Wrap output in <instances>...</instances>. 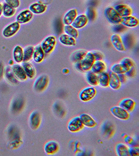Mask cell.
Listing matches in <instances>:
<instances>
[{"label":"cell","mask_w":139,"mask_h":156,"mask_svg":"<svg viewBox=\"0 0 139 156\" xmlns=\"http://www.w3.org/2000/svg\"><path fill=\"white\" fill-rule=\"evenodd\" d=\"M79 117L84 127L87 128H94L96 126L97 122L95 119H93L92 117L88 114L82 113Z\"/></svg>","instance_id":"cell-19"},{"label":"cell","mask_w":139,"mask_h":156,"mask_svg":"<svg viewBox=\"0 0 139 156\" xmlns=\"http://www.w3.org/2000/svg\"><path fill=\"white\" fill-rule=\"evenodd\" d=\"M98 85L101 87L107 88L109 87V74L106 71L98 75Z\"/></svg>","instance_id":"cell-27"},{"label":"cell","mask_w":139,"mask_h":156,"mask_svg":"<svg viewBox=\"0 0 139 156\" xmlns=\"http://www.w3.org/2000/svg\"><path fill=\"white\" fill-rule=\"evenodd\" d=\"M119 106L123 108V109H125L127 112H131L135 108L136 102L131 98H127L120 101Z\"/></svg>","instance_id":"cell-21"},{"label":"cell","mask_w":139,"mask_h":156,"mask_svg":"<svg viewBox=\"0 0 139 156\" xmlns=\"http://www.w3.org/2000/svg\"><path fill=\"white\" fill-rule=\"evenodd\" d=\"M2 15V4L0 3V17Z\"/></svg>","instance_id":"cell-44"},{"label":"cell","mask_w":139,"mask_h":156,"mask_svg":"<svg viewBox=\"0 0 139 156\" xmlns=\"http://www.w3.org/2000/svg\"><path fill=\"white\" fill-rule=\"evenodd\" d=\"M111 71L119 75L121 73H125L127 72V69L123 67V66L119 63L114 64L111 67Z\"/></svg>","instance_id":"cell-35"},{"label":"cell","mask_w":139,"mask_h":156,"mask_svg":"<svg viewBox=\"0 0 139 156\" xmlns=\"http://www.w3.org/2000/svg\"><path fill=\"white\" fill-rule=\"evenodd\" d=\"M49 84V78L47 75H42L40 76L36 79L34 83L33 88L34 90L40 93L44 91L47 88Z\"/></svg>","instance_id":"cell-4"},{"label":"cell","mask_w":139,"mask_h":156,"mask_svg":"<svg viewBox=\"0 0 139 156\" xmlns=\"http://www.w3.org/2000/svg\"><path fill=\"white\" fill-rule=\"evenodd\" d=\"M23 50L19 45L16 46L13 50V58L15 62L21 63L23 62Z\"/></svg>","instance_id":"cell-26"},{"label":"cell","mask_w":139,"mask_h":156,"mask_svg":"<svg viewBox=\"0 0 139 156\" xmlns=\"http://www.w3.org/2000/svg\"><path fill=\"white\" fill-rule=\"evenodd\" d=\"M59 40L60 41V44H62L63 46L69 47L76 46V39L65 33L60 35L59 37Z\"/></svg>","instance_id":"cell-22"},{"label":"cell","mask_w":139,"mask_h":156,"mask_svg":"<svg viewBox=\"0 0 139 156\" xmlns=\"http://www.w3.org/2000/svg\"><path fill=\"white\" fill-rule=\"evenodd\" d=\"M5 3L14 9H17L20 6V0H4Z\"/></svg>","instance_id":"cell-37"},{"label":"cell","mask_w":139,"mask_h":156,"mask_svg":"<svg viewBox=\"0 0 139 156\" xmlns=\"http://www.w3.org/2000/svg\"><path fill=\"white\" fill-rule=\"evenodd\" d=\"M109 74V87L113 90H118L121 86V83L118 77V75L114 72H110Z\"/></svg>","instance_id":"cell-17"},{"label":"cell","mask_w":139,"mask_h":156,"mask_svg":"<svg viewBox=\"0 0 139 156\" xmlns=\"http://www.w3.org/2000/svg\"><path fill=\"white\" fill-rule=\"evenodd\" d=\"M107 66L106 63L102 61H95L93 65L92 66L91 70L92 72H94L96 74L98 75L102 72L106 71Z\"/></svg>","instance_id":"cell-25"},{"label":"cell","mask_w":139,"mask_h":156,"mask_svg":"<svg viewBox=\"0 0 139 156\" xmlns=\"http://www.w3.org/2000/svg\"><path fill=\"white\" fill-rule=\"evenodd\" d=\"M16 10L15 9L4 3L2 5V15L6 18H11L14 16L16 13Z\"/></svg>","instance_id":"cell-32"},{"label":"cell","mask_w":139,"mask_h":156,"mask_svg":"<svg viewBox=\"0 0 139 156\" xmlns=\"http://www.w3.org/2000/svg\"><path fill=\"white\" fill-rule=\"evenodd\" d=\"M23 62H29L32 59L33 54L34 52V47L32 46H27L23 48Z\"/></svg>","instance_id":"cell-33"},{"label":"cell","mask_w":139,"mask_h":156,"mask_svg":"<svg viewBox=\"0 0 139 156\" xmlns=\"http://www.w3.org/2000/svg\"><path fill=\"white\" fill-rule=\"evenodd\" d=\"M34 14L29 10L25 9L18 14L16 16V22L21 24H26L30 22L33 19Z\"/></svg>","instance_id":"cell-9"},{"label":"cell","mask_w":139,"mask_h":156,"mask_svg":"<svg viewBox=\"0 0 139 156\" xmlns=\"http://www.w3.org/2000/svg\"><path fill=\"white\" fill-rule=\"evenodd\" d=\"M120 63L127 69V71L133 67H135V63L132 59L128 57H125L121 60Z\"/></svg>","instance_id":"cell-36"},{"label":"cell","mask_w":139,"mask_h":156,"mask_svg":"<svg viewBox=\"0 0 139 156\" xmlns=\"http://www.w3.org/2000/svg\"><path fill=\"white\" fill-rule=\"evenodd\" d=\"M20 27V24L16 21L7 25L2 31V34L3 37L5 38L12 37L19 32Z\"/></svg>","instance_id":"cell-7"},{"label":"cell","mask_w":139,"mask_h":156,"mask_svg":"<svg viewBox=\"0 0 139 156\" xmlns=\"http://www.w3.org/2000/svg\"><path fill=\"white\" fill-rule=\"evenodd\" d=\"M116 154L119 156H129V147L125 144H117L116 147Z\"/></svg>","instance_id":"cell-30"},{"label":"cell","mask_w":139,"mask_h":156,"mask_svg":"<svg viewBox=\"0 0 139 156\" xmlns=\"http://www.w3.org/2000/svg\"><path fill=\"white\" fill-rule=\"evenodd\" d=\"M11 69L13 73L18 80L19 81H25L27 79V77L26 75L25 72L22 67V65L19 64H15L11 66Z\"/></svg>","instance_id":"cell-10"},{"label":"cell","mask_w":139,"mask_h":156,"mask_svg":"<svg viewBox=\"0 0 139 156\" xmlns=\"http://www.w3.org/2000/svg\"><path fill=\"white\" fill-rule=\"evenodd\" d=\"M125 75H127V77H129V78L134 77L135 76V75H136V69H135V67H133V68L129 69L125 73Z\"/></svg>","instance_id":"cell-39"},{"label":"cell","mask_w":139,"mask_h":156,"mask_svg":"<svg viewBox=\"0 0 139 156\" xmlns=\"http://www.w3.org/2000/svg\"><path fill=\"white\" fill-rule=\"evenodd\" d=\"M86 81L91 86H98V76L95 73L92 72L91 70L86 72Z\"/></svg>","instance_id":"cell-28"},{"label":"cell","mask_w":139,"mask_h":156,"mask_svg":"<svg viewBox=\"0 0 139 156\" xmlns=\"http://www.w3.org/2000/svg\"><path fill=\"white\" fill-rule=\"evenodd\" d=\"M110 112L115 117L120 120L126 121L130 118V113L119 106L111 107Z\"/></svg>","instance_id":"cell-8"},{"label":"cell","mask_w":139,"mask_h":156,"mask_svg":"<svg viewBox=\"0 0 139 156\" xmlns=\"http://www.w3.org/2000/svg\"><path fill=\"white\" fill-rule=\"evenodd\" d=\"M130 156H139V149L138 147H131L129 148Z\"/></svg>","instance_id":"cell-38"},{"label":"cell","mask_w":139,"mask_h":156,"mask_svg":"<svg viewBox=\"0 0 139 156\" xmlns=\"http://www.w3.org/2000/svg\"><path fill=\"white\" fill-rule=\"evenodd\" d=\"M92 53L95 57V61H102L104 57V55L99 51H96L92 52Z\"/></svg>","instance_id":"cell-40"},{"label":"cell","mask_w":139,"mask_h":156,"mask_svg":"<svg viewBox=\"0 0 139 156\" xmlns=\"http://www.w3.org/2000/svg\"><path fill=\"white\" fill-rule=\"evenodd\" d=\"M47 8V6L44 3L35 2L29 6V9L33 14L41 15L46 11Z\"/></svg>","instance_id":"cell-18"},{"label":"cell","mask_w":139,"mask_h":156,"mask_svg":"<svg viewBox=\"0 0 139 156\" xmlns=\"http://www.w3.org/2000/svg\"><path fill=\"white\" fill-rule=\"evenodd\" d=\"M104 15L108 21L111 24L115 25L120 24L122 17L113 7H107L104 10Z\"/></svg>","instance_id":"cell-2"},{"label":"cell","mask_w":139,"mask_h":156,"mask_svg":"<svg viewBox=\"0 0 139 156\" xmlns=\"http://www.w3.org/2000/svg\"><path fill=\"white\" fill-rule=\"evenodd\" d=\"M57 44V39L54 36H48L42 41L40 46L45 55L52 52Z\"/></svg>","instance_id":"cell-3"},{"label":"cell","mask_w":139,"mask_h":156,"mask_svg":"<svg viewBox=\"0 0 139 156\" xmlns=\"http://www.w3.org/2000/svg\"><path fill=\"white\" fill-rule=\"evenodd\" d=\"M97 90L94 87H87L82 90L79 94V98L84 102H89L96 96Z\"/></svg>","instance_id":"cell-5"},{"label":"cell","mask_w":139,"mask_h":156,"mask_svg":"<svg viewBox=\"0 0 139 156\" xmlns=\"http://www.w3.org/2000/svg\"><path fill=\"white\" fill-rule=\"evenodd\" d=\"M114 9L116 10L120 16L123 17L130 16L133 13V9L131 7L125 4H119L116 5Z\"/></svg>","instance_id":"cell-20"},{"label":"cell","mask_w":139,"mask_h":156,"mask_svg":"<svg viewBox=\"0 0 139 156\" xmlns=\"http://www.w3.org/2000/svg\"><path fill=\"white\" fill-rule=\"evenodd\" d=\"M22 67L26 73L27 78L30 79H33L36 76V69L34 65L29 62H23L22 64Z\"/></svg>","instance_id":"cell-24"},{"label":"cell","mask_w":139,"mask_h":156,"mask_svg":"<svg viewBox=\"0 0 139 156\" xmlns=\"http://www.w3.org/2000/svg\"><path fill=\"white\" fill-rule=\"evenodd\" d=\"M120 23L129 28H135L139 25V21L136 17L130 15L123 17Z\"/></svg>","instance_id":"cell-14"},{"label":"cell","mask_w":139,"mask_h":156,"mask_svg":"<svg viewBox=\"0 0 139 156\" xmlns=\"http://www.w3.org/2000/svg\"><path fill=\"white\" fill-rule=\"evenodd\" d=\"M63 30H64L65 34L73 37L75 39L77 38V37H79V34L78 30H77L76 28L73 27L71 25H65Z\"/></svg>","instance_id":"cell-34"},{"label":"cell","mask_w":139,"mask_h":156,"mask_svg":"<svg viewBox=\"0 0 139 156\" xmlns=\"http://www.w3.org/2000/svg\"><path fill=\"white\" fill-rule=\"evenodd\" d=\"M89 22V19L86 15L81 14L77 15L72 23V26L77 30L85 27Z\"/></svg>","instance_id":"cell-13"},{"label":"cell","mask_w":139,"mask_h":156,"mask_svg":"<svg viewBox=\"0 0 139 156\" xmlns=\"http://www.w3.org/2000/svg\"><path fill=\"white\" fill-rule=\"evenodd\" d=\"M4 72H5V68H4L3 63L0 62V80L3 77Z\"/></svg>","instance_id":"cell-42"},{"label":"cell","mask_w":139,"mask_h":156,"mask_svg":"<svg viewBox=\"0 0 139 156\" xmlns=\"http://www.w3.org/2000/svg\"><path fill=\"white\" fill-rule=\"evenodd\" d=\"M95 61V57L92 52H87L84 59L75 63V68L80 72H87L91 70Z\"/></svg>","instance_id":"cell-1"},{"label":"cell","mask_w":139,"mask_h":156,"mask_svg":"<svg viewBox=\"0 0 139 156\" xmlns=\"http://www.w3.org/2000/svg\"><path fill=\"white\" fill-rule=\"evenodd\" d=\"M110 40L112 46L118 51L123 52L126 50L123 40L119 34H112Z\"/></svg>","instance_id":"cell-11"},{"label":"cell","mask_w":139,"mask_h":156,"mask_svg":"<svg viewBox=\"0 0 139 156\" xmlns=\"http://www.w3.org/2000/svg\"><path fill=\"white\" fill-rule=\"evenodd\" d=\"M41 123V117L40 113L36 111L32 112L29 117V123L31 129L33 130L38 129Z\"/></svg>","instance_id":"cell-12"},{"label":"cell","mask_w":139,"mask_h":156,"mask_svg":"<svg viewBox=\"0 0 139 156\" xmlns=\"http://www.w3.org/2000/svg\"><path fill=\"white\" fill-rule=\"evenodd\" d=\"M118 77L120 80V81L121 82V84H124L125 83L127 80V75H125V73H121L118 75Z\"/></svg>","instance_id":"cell-41"},{"label":"cell","mask_w":139,"mask_h":156,"mask_svg":"<svg viewBox=\"0 0 139 156\" xmlns=\"http://www.w3.org/2000/svg\"><path fill=\"white\" fill-rule=\"evenodd\" d=\"M4 74L8 81L15 84H17L19 83L18 80L16 78V77L13 73L11 67L8 66L6 68H5Z\"/></svg>","instance_id":"cell-31"},{"label":"cell","mask_w":139,"mask_h":156,"mask_svg":"<svg viewBox=\"0 0 139 156\" xmlns=\"http://www.w3.org/2000/svg\"><path fill=\"white\" fill-rule=\"evenodd\" d=\"M84 128V126L82 123L79 116L75 117L70 121L67 129L71 133H77L81 131Z\"/></svg>","instance_id":"cell-6"},{"label":"cell","mask_w":139,"mask_h":156,"mask_svg":"<svg viewBox=\"0 0 139 156\" xmlns=\"http://www.w3.org/2000/svg\"><path fill=\"white\" fill-rule=\"evenodd\" d=\"M87 52L85 50H77L73 52L70 56L71 61L75 63L79 62L81 60L84 59Z\"/></svg>","instance_id":"cell-29"},{"label":"cell","mask_w":139,"mask_h":156,"mask_svg":"<svg viewBox=\"0 0 139 156\" xmlns=\"http://www.w3.org/2000/svg\"><path fill=\"white\" fill-rule=\"evenodd\" d=\"M78 15V12L76 9H72L67 12L63 16L62 22L65 25H72L73 21Z\"/></svg>","instance_id":"cell-16"},{"label":"cell","mask_w":139,"mask_h":156,"mask_svg":"<svg viewBox=\"0 0 139 156\" xmlns=\"http://www.w3.org/2000/svg\"><path fill=\"white\" fill-rule=\"evenodd\" d=\"M60 149L59 144L55 140L48 141L44 146L45 152L48 155H53L57 153Z\"/></svg>","instance_id":"cell-15"},{"label":"cell","mask_w":139,"mask_h":156,"mask_svg":"<svg viewBox=\"0 0 139 156\" xmlns=\"http://www.w3.org/2000/svg\"><path fill=\"white\" fill-rule=\"evenodd\" d=\"M45 57V53L44 51L42 49L40 44L37 45L34 47V52L33 54L32 59L34 62L37 63L42 62Z\"/></svg>","instance_id":"cell-23"},{"label":"cell","mask_w":139,"mask_h":156,"mask_svg":"<svg viewBox=\"0 0 139 156\" xmlns=\"http://www.w3.org/2000/svg\"><path fill=\"white\" fill-rule=\"evenodd\" d=\"M125 141L127 142V144H133V143H134V142H133V140L131 138V137H127L126 138V139H125Z\"/></svg>","instance_id":"cell-43"}]
</instances>
